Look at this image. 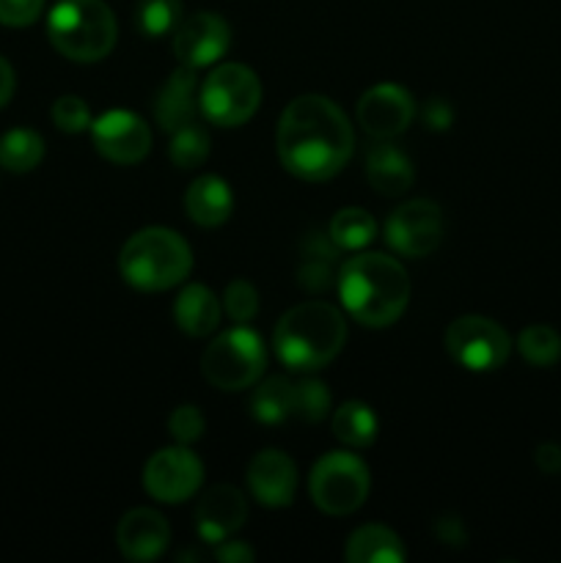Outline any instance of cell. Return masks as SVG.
<instances>
[{
	"label": "cell",
	"instance_id": "6da1fadb",
	"mask_svg": "<svg viewBox=\"0 0 561 563\" xmlns=\"http://www.w3.org/2000/svg\"><path fill=\"white\" fill-rule=\"evenodd\" d=\"M278 159L292 176L328 181L352 157L355 132L344 110L328 97L302 93L292 99L275 130Z\"/></svg>",
	"mask_w": 561,
	"mask_h": 563
},
{
	"label": "cell",
	"instance_id": "7a4b0ae2",
	"mask_svg": "<svg viewBox=\"0 0 561 563\" xmlns=\"http://www.w3.org/2000/svg\"><path fill=\"white\" fill-rule=\"evenodd\" d=\"M339 297L355 322L388 328L399 322L410 302V278L399 258L385 253H358L339 269Z\"/></svg>",
	"mask_w": 561,
	"mask_h": 563
},
{
	"label": "cell",
	"instance_id": "3957f363",
	"mask_svg": "<svg viewBox=\"0 0 561 563\" xmlns=\"http://www.w3.org/2000/svg\"><path fill=\"white\" fill-rule=\"evenodd\" d=\"M344 344V317L339 308L322 300L289 308L273 333L275 355L292 372H319L339 357Z\"/></svg>",
	"mask_w": 561,
	"mask_h": 563
},
{
	"label": "cell",
	"instance_id": "277c9868",
	"mask_svg": "<svg viewBox=\"0 0 561 563\" xmlns=\"http://www.w3.org/2000/svg\"><path fill=\"white\" fill-rule=\"evenodd\" d=\"M193 269V251L182 234L163 225L135 231L119 253V273L132 289L165 291Z\"/></svg>",
	"mask_w": 561,
	"mask_h": 563
},
{
	"label": "cell",
	"instance_id": "5b68a950",
	"mask_svg": "<svg viewBox=\"0 0 561 563\" xmlns=\"http://www.w3.org/2000/svg\"><path fill=\"white\" fill-rule=\"evenodd\" d=\"M50 44L75 64L108 58L119 38V22L105 0H58L47 16Z\"/></svg>",
	"mask_w": 561,
	"mask_h": 563
},
{
	"label": "cell",
	"instance_id": "8992f818",
	"mask_svg": "<svg viewBox=\"0 0 561 563\" xmlns=\"http://www.w3.org/2000/svg\"><path fill=\"white\" fill-rule=\"evenodd\" d=\"M267 368V346L256 330L237 324L204 350L201 372L220 390L251 388Z\"/></svg>",
	"mask_w": 561,
	"mask_h": 563
},
{
	"label": "cell",
	"instance_id": "52a82bcc",
	"mask_svg": "<svg viewBox=\"0 0 561 563\" xmlns=\"http://www.w3.org/2000/svg\"><path fill=\"white\" fill-rule=\"evenodd\" d=\"M372 487V473L358 454L330 451L314 465L308 476V493L314 506L330 517L352 515L363 506Z\"/></svg>",
	"mask_w": 561,
	"mask_h": 563
},
{
	"label": "cell",
	"instance_id": "ba28073f",
	"mask_svg": "<svg viewBox=\"0 0 561 563\" xmlns=\"http://www.w3.org/2000/svg\"><path fill=\"white\" fill-rule=\"evenodd\" d=\"M262 104V82L245 64H220L209 71L198 91L204 119L218 126H240Z\"/></svg>",
	"mask_w": 561,
	"mask_h": 563
},
{
	"label": "cell",
	"instance_id": "9c48e42d",
	"mask_svg": "<svg viewBox=\"0 0 561 563\" xmlns=\"http://www.w3.org/2000/svg\"><path fill=\"white\" fill-rule=\"evenodd\" d=\"M446 350L451 361L468 372H495L509 361L512 339L498 322L487 317H460L446 330Z\"/></svg>",
	"mask_w": 561,
	"mask_h": 563
},
{
	"label": "cell",
	"instance_id": "30bf717a",
	"mask_svg": "<svg viewBox=\"0 0 561 563\" xmlns=\"http://www.w3.org/2000/svg\"><path fill=\"white\" fill-rule=\"evenodd\" d=\"M446 234V220L438 203L427 201V198H416V201L402 203L394 209L385 223V242L391 251L407 258H424L440 245Z\"/></svg>",
	"mask_w": 561,
	"mask_h": 563
},
{
	"label": "cell",
	"instance_id": "8fae6325",
	"mask_svg": "<svg viewBox=\"0 0 561 563\" xmlns=\"http://www.w3.org/2000/svg\"><path fill=\"white\" fill-rule=\"evenodd\" d=\"M204 482V465L187 445H170L152 454L143 467V489L160 504H185Z\"/></svg>",
	"mask_w": 561,
	"mask_h": 563
},
{
	"label": "cell",
	"instance_id": "7c38bea8",
	"mask_svg": "<svg viewBox=\"0 0 561 563\" xmlns=\"http://www.w3.org/2000/svg\"><path fill=\"white\" fill-rule=\"evenodd\" d=\"M358 124L374 141H394L410 126L416 99L396 82H377L358 99Z\"/></svg>",
	"mask_w": 561,
	"mask_h": 563
},
{
	"label": "cell",
	"instance_id": "4fadbf2b",
	"mask_svg": "<svg viewBox=\"0 0 561 563\" xmlns=\"http://www.w3.org/2000/svg\"><path fill=\"white\" fill-rule=\"evenodd\" d=\"M91 137L97 152L116 165H135L152 152L148 124L132 110H108L91 121Z\"/></svg>",
	"mask_w": 561,
	"mask_h": 563
},
{
	"label": "cell",
	"instance_id": "5bb4252c",
	"mask_svg": "<svg viewBox=\"0 0 561 563\" xmlns=\"http://www.w3.org/2000/svg\"><path fill=\"white\" fill-rule=\"evenodd\" d=\"M231 47V27L215 11H198L174 31V55L182 66L204 69L223 58Z\"/></svg>",
	"mask_w": 561,
	"mask_h": 563
},
{
	"label": "cell",
	"instance_id": "9a60e30c",
	"mask_svg": "<svg viewBox=\"0 0 561 563\" xmlns=\"http://www.w3.org/2000/svg\"><path fill=\"white\" fill-rule=\"evenodd\" d=\"M248 489L267 509H284L295 500L297 493L295 462L278 449L258 451L248 465Z\"/></svg>",
	"mask_w": 561,
	"mask_h": 563
},
{
	"label": "cell",
	"instance_id": "2e32d148",
	"mask_svg": "<svg viewBox=\"0 0 561 563\" xmlns=\"http://www.w3.org/2000/svg\"><path fill=\"white\" fill-rule=\"evenodd\" d=\"M245 495L237 487H229V484H220V487L209 489V493L196 504V515H193L196 533L209 544H220L226 542V539H231L242 526H245Z\"/></svg>",
	"mask_w": 561,
	"mask_h": 563
},
{
	"label": "cell",
	"instance_id": "e0dca14e",
	"mask_svg": "<svg viewBox=\"0 0 561 563\" xmlns=\"http://www.w3.org/2000/svg\"><path fill=\"white\" fill-rule=\"evenodd\" d=\"M119 553L127 561L146 563L157 561L168 550L170 526L160 511L154 509H132L121 517L119 531H116Z\"/></svg>",
	"mask_w": 561,
	"mask_h": 563
},
{
	"label": "cell",
	"instance_id": "ac0fdd59",
	"mask_svg": "<svg viewBox=\"0 0 561 563\" xmlns=\"http://www.w3.org/2000/svg\"><path fill=\"white\" fill-rule=\"evenodd\" d=\"M198 113V80L196 69L190 66H179L174 75L165 80L160 88L157 99H154V119L165 132H174L179 126L193 124Z\"/></svg>",
	"mask_w": 561,
	"mask_h": 563
},
{
	"label": "cell",
	"instance_id": "d6986e66",
	"mask_svg": "<svg viewBox=\"0 0 561 563\" xmlns=\"http://www.w3.org/2000/svg\"><path fill=\"white\" fill-rule=\"evenodd\" d=\"M366 179L380 196H402L416 181V168L396 143L377 141L366 154Z\"/></svg>",
	"mask_w": 561,
	"mask_h": 563
},
{
	"label": "cell",
	"instance_id": "ffe728a7",
	"mask_svg": "<svg viewBox=\"0 0 561 563\" xmlns=\"http://www.w3.org/2000/svg\"><path fill=\"white\" fill-rule=\"evenodd\" d=\"M234 209V196H231L229 185L220 176L204 174L193 179V185L185 192V212L201 229H215L223 225L231 218Z\"/></svg>",
	"mask_w": 561,
	"mask_h": 563
},
{
	"label": "cell",
	"instance_id": "44dd1931",
	"mask_svg": "<svg viewBox=\"0 0 561 563\" xmlns=\"http://www.w3.org/2000/svg\"><path fill=\"white\" fill-rule=\"evenodd\" d=\"M339 247L328 234H308L300 245V267L297 280L302 289L328 291L339 280Z\"/></svg>",
	"mask_w": 561,
	"mask_h": 563
},
{
	"label": "cell",
	"instance_id": "7402d4cb",
	"mask_svg": "<svg viewBox=\"0 0 561 563\" xmlns=\"http://www.w3.org/2000/svg\"><path fill=\"white\" fill-rule=\"evenodd\" d=\"M174 322L182 333L204 339L220 322V300L204 284H190L174 302Z\"/></svg>",
	"mask_w": 561,
	"mask_h": 563
},
{
	"label": "cell",
	"instance_id": "603a6c76",
	"mask_svg": "<svg viewBox=\"0 0 561 563\" xmlns=\"http://www.w3.org/2000/svg\"><path fill=\"white\" fill-rule=\"evenodd\" d=\"M344 559L350 563H402L407 550L391 528L361 526L346 539Z\"/></svg>",
	"mask_w": 561,
	"mask_h": 563
},
{
	"label": "cell",
	"instance_id": "cb8c5ba5",
	"mask_svg": "<svg viewBox=\"0 0 561 563\" xmlns=\"http://www.w3.org/2000/svg\"><path fill=\"white\" fill-rule=\"evenodd\" d=\"M251 412L256 421L278 427L295 418V383L286 377H270L256 388L251 399Z\"/></svg>",
	"mask_w": 561,
	"mask_h": 563
},
{
	"label": "cell",
	"instance_id": "d4e9b609",
	"mask_svg": "<svg viewBox=\"0 0 561 563\" xmlns=\"http://www.w3.org/2000/svg\"><path fill=\"white\" fill-rule=\"evenodd\" d=\"M380 421L363 401H344L333 412V434L350 449H369L377 440Z\"/></svg>",
	"mask_w": 561,
	"mask_h": 563
},
{
	"label": "cell",
	"instance_id": "484cf974",
	"mask_svg": "<svg viewBox=\"0 0 561 563\" xmlns=\"http://www.w3.org/2000/svg\"><path fill=\"white\" fill-rule=\"evenodd\" d=\"M44 159V141L33 130H11L0 137V168L28 174Z\"/></svg>",
	"mask_w": 561,
	"mask_h": 563
},
{
	"label": "cell",
	"instance_id": "4316f807",
	"mask_svg": "<svg viewBox=\"0 0 561 563\" xmlns=\"http://www.w3.org/2000/svg\"><path fill=\"white\" fill-rule=\"evenodd\" d=\"M377 234V223L369 212L358 207H346L333 214L328 236L336 242L339 251H363Z\"/></svg>",
	"mask_w": 561,
	"mask_h": 563
},
{
	"label": "cell",
	"instance_id": "83f0119b",
	"mask_svg": "<svg viewBox=\"0 0 561 563\" xmlns=\"http://www.w3.org/2000/svg\"><path fill=\"white\" fill-rule=\"evenodd\" d=\"M182 14V0H138L135 25L143 36L163 38L179 27Z\"/></svg>",
	"mask_w": 561,
	"mask_h": 563
},
{
	"label": "cell",
	"instance_id": "f1b7e54d",
	"mask_svg": "<svg viewBox=\"0 0 561 563\" xmlns=\"http://www.w3.org/2000/svg\"><path fill=\"white\" fill-rule=\"evenodd\" d=\"M517 350L531 366L550 368L561 361V335L550 324H528L517 335Z\"/></svg>",
	"mask_w": 561,
	"mask_h": 563
},
{
	"label": "cell",
	"instance_id": "f546056e",
	"mask_svg": "<svg viewBox=\"0 0 561 563\" xmlns=\"http://www.w3.org/2000/svg\"><path fill=\"white\" fill-rule=\"evenodd\" d=\"M168 157L176 168L190 170L204 165V159L209 157V135L198 121L193 124L179 126V130L170 132V146Z\"/></svg>",
	"mask_w": 561,
	"mask_h": 563
},
{
	"label": "cell",
	"instance_id": "4dcf8cb0",
	"mask_svg": "<svg viewBox=\"0 0 561 563\" xmlns=\"http://www.w3.org/2000/svg\"><path fill=\"white\" fill-rule=\"evenodd\" d=\"M330 412V390L319 379L295 383V418L306 423H319Z\"/></svg>",
	"mask_w": 561,
	"mask_h": 563
},
{
	"label": "cell",
	"instance_id": "1f68e13d",
	"mask_svg": "<svg viewBox=\"0 0 561 563\" xmlns=\"http://www.w3.org/2000/svg\"><path fill=\"white\" fill-rule=\"evenodd\" d=\"M223 308L229 313L231 322L248 324L258 313V291L253 289L251 280L237 278L226 286L223 295Z\"/></svg>",
	"mask_w": 561,
	"mask_h": 563
},
{
	"label": "cell",
	"instance_id": "d6a6232c",
	"mask_svg": "<svg viewBox=\"0 0 561 563\" xmlns=\"http://www.w3.org/2000/svg\"><path fill=\"white\" fill-rule=\"evenodd\" d=\"M53 124L58 126L61 132H69V135H77V132L88 130L91 126V110L82 102L80 97H61L55 99L53 104Z\"/></svg>",
	"mask_w": 561,
	"mask_h": 563
},
{
	"label": "cell",
	"instance_id": "836d02e7",
	"mask_svg": "<svg viewBox=\"0 0 561 563\" xmlns=\"http://www.w3.org/2000/svg\"><path fill=\"white\" fill-rule=\"evenodd\" d=\"M204 429H207V421H204L201 410L196 405H182L170 412L168 432L179 445H190L201 440Z\"/></svg>",
	"mask_w": 561,
	"mask_h": 563
},
{
	"label": "cell",
	"instance_id": "e575fe53",
	"mask_svg": "<svg viewBox=\"0 0 561 563\" xmlns=\"http://www.w3.org/2000/svg\"><path fill=\"white\" fill-rule=\"evenodd\" d=\"M44 0H0V25L25 27L38 20Z\"/></svg>",
	"mask_w": 561,
	"mask_h": 563
},
{
	"label": "cell",
	"instance_id": "d590c367",
	"mask_svg": "<svg viewBox=\"0 0 561 563\" xmlns=\"http://www.w3.org/2000/svg\"><path fill=\"white\" fill-rule=\"evenodd\" d=\"M421 119H424V124H427V130L443 132V130H449L451 121H454V108H451L443 97H432L424 102Z\"/></svg>",
	"mask_w": 561,
	"mask_h": 563
},
{
	"label": "cell",
	"instance_id": "8d00e7d4",
	"mask_svg": "<svg viewBox=\"0 0 561 563\" xmlns=\"http://www.w3.org/2000/svg\"><path fill=\"white\" fill-rule=\"evenodd\" d=\"M432 531H435V537H438L443 544H449V548H462V544L468 542L465 526H462L460 517H454V515L435 520Z\"/></svg>",
	"mask_w": 561,
	"mask_h": 563
},
{
	"label": "cell",
	"instance_id": "74e56055",
	"mask_svg": "<svg viewBox=\"0 0 561 563\" xmlns=\"http://www.w3.org/2000/svg\"><path fill=\"white\" fill-rule=\"evenodd\" d=\"M215 559L223 563H248L256 559L253 548H248L245 542H237V539H226L215 548Z\"/></svg>",
	"mask_w": 561,
	"mask_h": 563
},
{
	"label": "cell",
	"instance_id": "f35d334b",
	"mask_svg": "<svg viewBox=\"0 0 561 563\" xmlns=\"http://www.w3.org/2000/svg\"><path fill=\"white\" fill-rule=\"evenodd\" d=\"M534 462L542 473H561V445L542 443L534 451Z\"/></svg>",
	"mask_w": 561,
	"mask_h": 563
},
{
	"label": "cell",
	"instance_id": "ab89813d",
	"mask_svg": "<svg viewBox=\"0 0 561 563\" xmlns=\"http://www.w3.org/2000/svg\"><path fill=\"white\" fill-rule=\"evenodd\" d=\"M14 86H16L14 69H11L9 60L0 55V108H6V104H9V99L14 97Z\"/></svg>",
	"mask_w": 561,
	"mask_h": 563
}]
</instances>
